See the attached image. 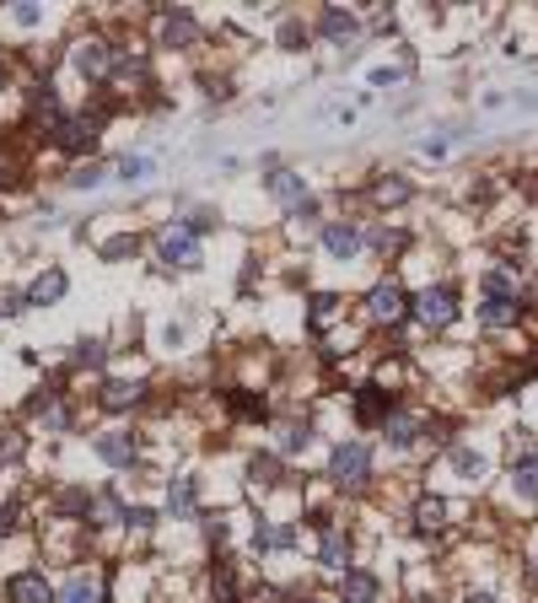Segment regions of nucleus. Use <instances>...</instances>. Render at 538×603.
I'll use <instances>...</instances> for the list:
<instances>
[{
    "mask_svg": "<svg viewBox=\"0 0 538 603\" xmlns=\"http://www.w3.org/2000/svg\"><path fill=\"white\" fill-rule=\"evenodd\" d=\"M329 475H334L345 491H361L366 475H371V452H366L361 442H339V447H334V458H329Z\"/></svg>",
    "mask_w": 538,
    "mask_h": 603,
    "instance_id": "f257e3e1",
    "label": "nucleus"
},
{
    "mask_svg": "<svg viewBox=\"0 0 538 603\" xmlns=\"http://www.w3.org/2000/svg\"><path fill=\"white\" fill-rule=\"evenodd\" d=\"M452 308H458V291H452V285H426V291L415 296V318L431 324V329L452 324Z\"/></svg>",
    "mask_w": 538,
    "mask_h": 603,
    "instance_id": "f03ea898",
    "label": "nucleus"
},
{
    "mask_svg": "<svg viewBox=\"0 0 538 603\" xmlns=\"http://www.w3.org/2000/svg\"><path fill=\"white\" fill-rule=\"evenodd\" d=\"M162 264H173V269H194V264H200V237H194V227H167V237H162Z\"/></svg>",
    "mask_w": 538,
    "mask_h": 603,
    "instance_id": "7ed1b4c3",
    "label": "nucleus"
},
{
    "mask_svg": "<svg viewBox=\"0 0 538 603\" xmlns=\"http://www.w3.org/2000/svg\"><path fill=\"white\" fill-rule=\"evenodd\" d=\"M366 313H371L377 324H398L404 313H410V296H404L393 280H382V285H371V296H366Z\"/></svg>",
    "mask_w": 538,
    "mask_h": 603,
    "instance_id": "20e7f679",
    "label": "nucleus"
},
{
    "mask_svg": "<svg viewBox=\"0 0 538 603\" xmlns=\"http://www.w3.org/2000/svg\"><path fill=\"white\" fill-rule=\"evenodd\" d=\"M102 113H108V108H97L92 119H65V124H60V151H70V157L92 151V145H97V124H102Z\"/></svg>",
    "mask_w": 538,
    "mask_h": 603,
    "instance_id": "39448f33",
    "label": "nucleus"
},
{
    "mask_svg": "<svg viewBox=\"0 0 538 603\" xmlns=\"http://www.w3.org/2000/svg\"><path fill=\"white\" fill-rule=\"evenodd\" d=\"M113 65H118V60H113V49H108L102 38H86V44H76V70H81L86 81H102Z\"/></svg>",
    "mask_w": 538,
    "mask_h": 603,
    "instance_id": "423d86ee",
    "label": "nucleus"
},
{
    "mask_svg": "<svg viewBox=\"0 0 538 603\" xmlns=\"http://www.w3.org/2000/svg\"><path fill=\"white\" fill-rule=\"evenodd\" d=\"M6 598H12V603H49L54 587L44 582V571H17V576L6 582Z\"/></svg>",
    "mask_w": 538,
    "mask_h": 603,
    "instance_id": "0eeeda50",
    "label": "nucleus"
},
{
    "mask_svg": "<svg viewBox=\"0 0 538 603\" xmlns=\"http://www.w3.org/2000/svg\"><path fill=\"white\" fill-rule=\"evenodd\" d=\"M97 458L113 464V469H129L134 464V436L129 431H102L97 436Z\"/></svg>",
    "mask_w": 538,
    "mask_h": 603,
    "instance_id": "6e6552de",
    "label": "nucleus"
},
{
    "mask_svg": "<svg viewBox=\"0 0 538 603\" xmlns=\"http://www.w3.org/2000/svg\"><path fill=\"white\" fill-rule=\"evenodd\" d=\"M65 285H70V280H65V269H44V275L28 285V308H49V302H60V296H65Z\"/></svg>",
    "mask_w": 538,
    "mask_h": 603,
    "instance_id": "1a4fd4ad",
    "label": "nucleus"
},
{
    "mask_svg": "<svg viewBox=\"0 0 538 603\" xmlns=\"http://www.w3.org/2000/svg\"><path fill=\"white\" fill-rule=\"evenodd\" d=\"M323 248H329L334 259H355V248H361V232H355L350 221H329V227H323Z\"/></svg>",
    "mask_w": 538,
    "mask_h": 603,
    "instance_id": "9d476101",
    "label": "nucleus"
},
{
    "mask_svg": "<svg viewBox=\"0 0 538 603\" xmlns=\"http://www.w3.org/2000/svg\"><path fill=\"white\" fill-rule=\"evenodd\" d=\"M339 592H345V603H377L382 582H377L371 571H345V576H339Z\"/></svg>",
    "mask_w": 538,
    "mask_h": 603,
    "instance_id": "9b49d317",
    "label": "nucleus"
},
{
    "mask_svg": "<svg viewBox=\"0 0 538 603\" xmlns=\"http://www.w3.org/2000/svg\"><path fill=\"white\" fill-rule=\"evenodd\" d=\"M291 544H297L291 523H258L253 528V549H291Z\"/></svg>",
    "mask_w": 538,
    "mask_h": 603,
    "instance_id": "f8f14e48",
    "label": "nucleus"
},
{
    "mask_svg": "<svg viewBox=\"0 0 538 603\" xmlns=\"http://www.w3.org/2000/svg\"><path fill=\"white\" fill-rule=\"evenodd\" d=\"M141 393H146L141 383L113 377V383H102V393H97V399H102V409H129V404H141Z\"/></svg>",
    "mask_w": 538,
    "mask_h": 603,
    "instance_id": "ddd939ff",
    "label": "nucleus"
},
{
    "mask_svg": "<svg viewBox=\"0 0 538 603\" xmlns=\"http://www.w3.org/2000/svg\"><path fill=\"white\" fill-rule=\"evenodd\" d=\"M200 38V28H194V17H183V12H173L167 22H162V44L167 49H189Z\"/></svg>",
    "mask_w": 538,
    "mask_h": 603,
    "instance_id": "4468645a",
    "label": "nucleus"
},
{
    "mask_svg": "<svg viewBox=\"0 0 538 603\" xmlns=\"http://www.w3.org/2000/svg\"><path fill=\"white\" fill-rule=\"evenodd\" d=\"M318 555H323V566H329V571H339V576H345V566H350V539H345L339 528H323V549H318Z\"/></svg>",
    "mask_w": 538,
    "mask_h": 603,
    "instance_id": "2eb2a0df",
    "label": "nucleus"
},
{
    "mask_svg": "<svg viewBox=\"0 0 538 603\" xmlns=\"http://www.w3.org/2000/svg\"><path fill=\"white\" fill-rule=\"evenodd\" d=\"M318 28H323V38H329V44H350V38H355V17H350V12H339V6H329Z\"/></svg>",
    "mask_w": 538,
    "mask_h": 603,
    "instance_id": "dca6fc26",
    "label": "nucleus"
},
{
    "mask_svg": "<svg viewBox=\"0 0 538 603\" xmlns=\"http://www.w3.org/2000/svg\"><path fill=\"white\" fill-rule=\"evenodd\" d=\"M248 480H253L258 491L281 485V458H275V452H253V464H248Z\"/></svg>",
    "mask_w": 538,
    "mask_h": 603,
    "instance_id": "f3484780",
    "label": "nucleus"
},
{
    "mask_svg": "<svg viewBox=\"0 0 538 603\" xmlns=\"http://www.w3.org/2000/svg\"><path fill=\"white\" fill-rule=\"evenodd\" d=\"M269 189H275V200H286L291 211H302V205H307V184H302L297 173H275V178H269Z\"/></svg>",
    "mask_w": 538,
    "mask_h": 603,
    "instance_id": "a211bd4d",
    "label": "nucleus"
},
{
    "mask_svg": "<svg viewBox=\"0 0 538 603\" xmlns=\"http://www.w3.org/2000/svg\"><path fill=\"white\" fill-rule=\"evenodd\" d=\"M355 415H361V420H387L393 404H387L382 388H361V393H355Z\"/></svg>",
    "mask_w": 538,
    "mask_h": 603,
    "instance_id": "6ab92c4d",
    "label": "nucleus"
},
{
    "mask_svg": "<svg viewBox=\"0 0 538 603\" xmlns=\"http://www.w3.org/2000/svg\"><path fill=\"white\" fill-rule=\"evenodd\" d=\"M479 318H485L490 329H506V324L517 318V302H506V296H485V308H479Z\"/></svg>",
    "mask_w": 538,
    "mask_h": 603,
    "instance_id": "aec40b11",
    "label": "nucleus"
},
{
    "mask_svg": "<svg viewBox=\"0 0 538 603\" xmlns=\"http://www.w3.org/2000/svg\"><path fill=\"white\" fill-rule=\"evenodd\" d=\"M442 517H447V507H442L436 496H420V501H415V528H420V533H436Z\"/></svg>",
    "mask_w": 538,
    "mask_h": 603,
    "instance_id": "412c9836",
    "label": "nucleus"
},
{
    "mask_svg": "<svg viewBox=\"0 0 538 603\" xmlns=\"http://www.w3.org/2000/svg\"><path fill=\"white\" fill-rule=\"evenodd\" d=\"M511 485H517V496L538 501V458H522V464L511 469Z\"/></svg>",
    "mask_w": 538,
    "mask_h": 603,
    "instance_id": "4be33fe9",
    "label": "nucleus"
},
{
    "mask_svg": "<svg viewBox=\"0 0 538 603\" xmlns=\"http://www.w3.org/2000/svg\"><path fill=\"white\" fill-rule=\"evenodd\" d=\"M382 431H387V442H393V447H410V442H415V420H410V415H398V409L382 420Z\"/></svg>",
    "mask_w": 538,
    "mask_h": 603,
    "instance_id": "5701e85b",
    "label": "nucleus"
},
{
    "mask_svg": "<svg viewBox=\"0 0 538 603\" xmlns=\"http://www.w3.org/2000/svg\"><path fill=\"white\" fill-rule=\"evenodd\" d=\"M60 603H102V592H97V582L70 576V582H65V592H60Z\"/></svg>",
    "mask_w": 538,
    "mask_h": 603,
    "instance_id": "b1692460",
    "label": "nucleus"
},
{
    "mask_svg": "<svg viewBox=\"0 0 538 603\" xmlns=\"http://www.w3.org/2000/svg\"><path fill=\"white\" fill-rule=\"evenodd\" d=\"M452 469H458V475H463V480L474 485V480L485 475V458H479V452H474V447H452Z\"/></svg>",
    "mask_w": 538,
    "mask_h": 603,
    "instance_id": "393cba45",
    "label": "nucleus"
},
{
    "mask_svg": "<svg viewBox=\"0 0 538 603\" xmlns=\"http://www.w3.org/2000/svg\"><path fill=\"white\" fill-rule=\"evenodd\" d=\"M28 103H33V113H38V119L65 124V119H60V103H54V87H33V97H28Z\"/></svg>",
    "mask_w": 538,
    "mask_h": 603,
    "instance_id": "a878e982",
    "label": "nucleus"
},
{
    "mask_svg": "<svg viewBox=\"0 0 538 603\" xmlns=\"http://www.w3.org/2000/svg\"><path fill=\"white\" fill-rule=\"evenodd\" d=\"M167 507H173V517H189V512H194V480H173Z\"/></svg>",
    "mask_w": 538,
    "mask_h": 603,
    "instance_id": "bb28decb",
    "label": "nucleus"
},
{
    "mask_svg": "<svg viewBox=\"0 0 538 603\" xmlns=\"http://www.w3.org/2000/svg\"><path fill=\"white\" fill-rule=\"evenodd\" d=\"M404 200H410V184L404 178H382L377 184V205H404Z\"/></svg>",
    "mask_w": 538,
    "mask_h": 603,
    "instance_id": "cd10ccee",
    "label": "nucleus"
},
{
    "mask_svg": "<svg viewBox=\"0 0 538 603\" xmlns=\"http://www.w3.org/2000/svg\"><path fill=\"white\" fill-rule=\"evenodd\" d=\"M511 291H517V280H511L506 269H490V275H485V296H506V302H517Z\"/></svg>",
    "mask_w": 538,
    "mask_h": 603,
    "instance_id": "c85d7f7f",
    "label": "nucleus"
},
{
    "mask_svg": "<svg viewBox=\"0 0 538 603\" xmlns=\"http://www.w3.org/2000/svg\"><path fill=\"white\" fill-rule=\"evenodd\" d=\"M134 248H141L134 237H108V243H102V259H129Z\"/></svg>",
    "mask_w": 538,
    "mask_h": 603,
    "instance_id": "c756f323",
    "label": "nucleus"
},
{
    "mask_svg": "<svg viewBox=\"0 0 538 603\" xmlns=\"http://www.w3.org/2000/svg\"><path fill=\"white\" fill-rule=\"evenodd\" d=\"M371 248H377V253H393V248H404V232H387V227H377V232H371Z\"/></svg>",
    "mask_w": 538,
    "mask_h": 603,
    "instance_id": "7c9ffc66",
    "label": "nucleus"
},
{
    "mask_svg": "<svg viewBox=\"0 0 538 603\" xmlns=\"http://www.w3.org/2000/svg\"><path fill=\"white\" fill-rule=\"evenodd\" d=\"M102 356H108V351H102L97 340H81V345H76V361H81V367H102Z\"/></svg>",
    "mask_w": 538,
    "mask_h": 603,
    "instance_id": "2f4dec72",
    "label": "nucleus"
},
{
    "mask_svg": "<svg viewBox=\"0 0 538 603\" xmlns=\"http://www.w3.org/2000/svg\"><path fill=\"white\" fill-rule=\"evenodd\" d=\"M97 523H124V507H118V496H102V501H97Z\"/></svg>",
    "mask_w": 538,
    "mask_h": 603,
    "instance_id": "473e14b6",
    "label": "nucleus"
},
{
    "mask_svg": "<svg viewBox=\"0 0 538 603\" xmlns=\"http://www.w3.org/2000/svg\"><path fill=\"white\" fill-rule=\"evenodd\" d=\"M54 507H60V512H86L92 501H86V491H65V496H60Z\"/></svg>",
    "mask_w": 538,
    "mask_h": 603,
    "instance_id": "72a5a7b5",
    "label": "nucleus"
},
{
    "mask_svg": "<svg viewBox=\"0 0 538 603\" xmlns=\"http://www.w3.org/2000/svg\"><path fill=\"white\" fill-rule=\"evenodd\" d=\"M141 173H146V157H124V162H118V178H124V184H134Z\"/></svg>",
    "mask_w": 538,
    "mask_h": 603,
    "instance_id": "f704fd0d",
    "label": "nucleus"
},
{
    "mask_svg": "<svg viewBox=\"0 0 538 603\" xmlns=\"http://www.w3.org/2000/svg\"><path fill=\"white\" fill-rule=\"evenodd\" d=\"M281 44H286V49L307 44V28H302V22H286V28H281Z\"/></svg>",
    "mask_w": 538,
    "mask_h": 603,
    "instance_id": "c9c22d12",
    "label": "nucleus"
},
{
    "mask_svg": "<svg viewBox=\"0 0 538 603\" xmlns=\"http://www.w3.org/2000/svg\"><path fill=\"white\" fill-rule=\"evenodd\" d=\"M329 318H334V296H318V302H313V324L323 329Z\"/></svg>",
    "mask_w": 538,
    "mask_h": 603,
    "instance_id": "e433bc0d",
    "label": "nucleus"
},
{
    "mask_svg": "<svg viewBox=\"0 0 538 603\" xmlns=\"http://www.w3.org/2000/svg\"><path fill=\"white\" fill-rule=\"evenodd\" d=\"M70 184H76V189H92V184H102V168H97V162H92V168H81V173H76V178H70Z\"/></svg>",
    "mask_w": 538,
    "mask_h": 603,
    "instance_id": "4c0bfd02",
    "label": "nucleus"
},
{
    "mask_svg": "<svg viewBox=\"0 0 538 603\" xmlns=\"http://www.w3.org/2000/svg\"><path fill=\"white\" fill-rule=\"evenodd\" d=\"M307 442H313V425H291V431H286V447H291V452L307 447Z\"/></svg>",
    "mask_w": 538,
    "mask_h": 603,
    "instance_id": "58836bf2",
    "label": "nucleus"
},
{
    "mask_svg": "<svg viewBox=\"0 0 538 603\" xmlns=\"http://www.w3.org/2000/svg\"><path fill=\"white\" fill-rule=\"evenodd\" d=\"M22 447H28L22 436H6V442H0V458H6V464H12V458H22Z\"/></svg>",
    "mask_w": 538,
    "mask_h": 603,
    "instance_id": "ea45409f",
    "label": "nucleus"
},
{
    "mask_svg": "<svg viewBox=\"0 0 538 603\" xmlns=\"http://www.w3.org/2000/svg\"><path fill=\"white\" fill-rule=\"evenodd\" d=\"M216 592H221V603H232V592H237V587H232V571H226V566L216 571Z\"/></svg>",
    "mask_w": 538,
    "mask_h": 603,
    "instance_id": "a19ab883",
    "label": "nucleus"
},
{
    "mask_svg": "<svg viewBox=\"0 0 538 603\" xmlns=\"http://www.w3.org/2000/svg\"><path fill=\"white\" fill-rule=\"evenodd\" d=\"M124 523H134V528H151V523H157V512H146V507H134V512H124Z\"/></svg>",
    "mask_w": 538,
    "mask_h": 603,
    "instance_id": "79ce46f5",
    "label": "nucleus"
},
{
    "mask_svg": "<svg viewBox=\"0 0 538 603\" xmlns=\"http://www.w3.org/2000/svg\"><path fill=\"white\" fill-rule=\"evenodd\" d=\"M38 17H44L38 6H17V22H22V28H38Z\"/></svg>",
    "mask_w": 538,
    "mask_h": 603,
    "instance_id": "37998d69",
    "label": "nucleus"
},
{
    "mask_svg": "<svg viewBox=\"0 0 538 603\" xmlns=\"http://www.w3.org/2000/svg\"><path fill=\"white\" fill-rule=\"evenodd\" d=\"M0 528H17V501H6V507H0Z\"/></svg>",
    "mask_w": 538,
    "mask_h": 603,
    "instance_id": "c03bdc74",
    "label": "nucleus"
},
{
    "mask_svg": "<svg viewBox=\"0 0 538 603\" xmlns=\"http://www.w3.org/2000/svg\"><path fill=\"white\" fill-rule=\"evenodd\" d=\"M6 81H12V70H6V65H0V87H6Z\"/></svg>",
    "mask_w": 538,
    "mask_h": 603,
    "instance_id": "a18cd8bd",
    "label": "nucleus"
},
{
    "mask_svg": "<svg viewBox=\"0 0 538 603\" xmlns=\"http://www.w3.org/2000/svg\"><path fill=\"white\" fill-rule=\"evenodd\" d=\"M469 603H490V592H479V598H469Z\"/></svg>",
    "mask_w": 538,
    "mask_h": 603,
    "instance_id": "49530a36",
    "label": "nucleus"
},
{
    "mask_svg": "<svg viewBox=\"0 0 538 603\" xmlns=\"http://www.w3.org/2000/svg\"><path fill=\"white\" fill-rule=\"evenodd\" d=\"M313 603H329V598H313Z\"/></svg>",
    "mask_w": 538,
    "mask_h": 603,
    "instance_id": "de8ad7c7",
    "label": "nucleus"
}]
</instances>
